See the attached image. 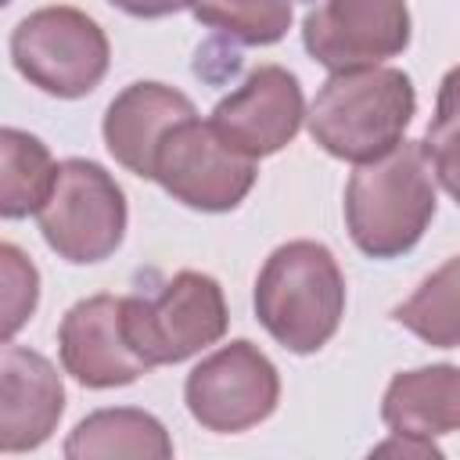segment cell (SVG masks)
<instances>
[{"instance_id":"obj_1","label":"cell","mask_w":460,"mask_h":460,"mask_svg":"<svg viewBox=\"0 0 460 460\" xmlns=\"http://www.w3.org/2000/svg\"><path fill=\"white\" fill-rule=\"evenodd\" d=\"M417 115V90L402 68L374 65L331 72L316 90L305 126L309 137L341 162L363 165L406 140Z\"/></svg>"},{"instance_id":"obj_2","label":"cell","mask_w":460,"mask_h":460,"mask_svg":"<svg viewBox=\"0 0 460 460\" xmlns=\"http://www.w3.org/2000/svg\"><path fill=\"white\" fill-rule=\"evenodd\" d=\"M435 169L420 140L356 165L345 183V226L367 259L406 255L435 219Z\"/></svg>"},{"instance_id":"obj_3","label":"cell","mask_w":460,"mask_h":460,"mask_svg":"<svg viewBox=\"0 0 460 460\" xmlns=\"http://www.w3.org/2000/svg\"><path fill=\"white\" fill-rule=\"evenodd\" d=\"M255 320L288 352H320L345 316V273L320 241H288L255 277Z\"/></svg>"},{"instance_id":"obj_4","label":"cell","mask_w":460,"mask_h":460,"mask_svg":"<svg viewBox=\"0 0 460 460\" xmlns=\"http://www.w3.org/2000/svg\"><path fill=\"white\" fill-rule=\"evenodd\" d=\"M11 61L29 86L75 101L101 86L111 65L104 29L79 7L54 4L25 14L11 32Z\"/></svg>"},{"instance_id":"obj_5","label":"cell","mask_w":460,"mask_h":460,"mask_svg":"<svg viewBox=\"0 0 460 460\" xmlns=\"http://www.w3.org/2000/svg\"><path fill=\"white\" fill-rule=\"evenodd\" d=\"M126 194L115 176L90 158L58 162L54 187L36 212L40 234L72 266L104 262L126 237Z\"/></svg>"},{"instance_id":"obj_6","label":"cell","mask_w":460,"mask_h":460,"mask_svg":"<svg viewBox=\"0 0 460 460\" xmlns=\"http://www.w3.org/2000/svg\"><path fill=\"white\" fill-rule=\"evenodd\" d=\"M230 309L216 277L180 270L158 295H126V334L147 367L183 363L226 334Z\"/></svg>"},{"instance_id":"obj_7","label":"cell","mask_w":460,"mask_h":460,"mask_svg":"<svg viewBox=\"0 0 460 460\" xmlns=\"http://www.w3.org/2000/svg\"><path fill=\"white\" fill-rule=\"evenodd\" d=\"M190 417L216 435H241L262 424L280 402V374L273 359L248 338H234L208 352L183 381Z\"/></svg>"},{"instance_id":"obj_8","label":"cell","mask_w":460,"mask_h":460,"mask_svg":"<svg viewBox=\"0 0 460 460\" xmlns=\"http://www.w3.org/2000/svg\"><path fill=\"white\" fill-rule=\"evenodd\" d=\"M255 176V158L226 144L212 122L190 115L162 140L151 180H158L172 201L194 212H230L248 198Z\"/></svg>"},{"instance_id":"obj_9","label":"cell","mask_w":460,"mask_h":460,"mask_svg":"<svg viewBox=\"0 0 460 460\" xmlns=\"http://www.w3.org/2000/svg\"><path fill=\"white\" fill-rule=\"evenodd\" d=\"M302 43L331 72L374 68L410 47V7L406 0H316Z\"/></svg>"},{"instance_id":"obj_10","label":"cell","mask_w":460,"mask_h":460,"mask_svg":"<svg viewBox=\"0 0 460 460\" xmlns=\"http://www.w3.org/2000/svg\"><path fill=\"white\" fill-rule=\"evenodd\" d=\"M305 97L295 72L284 65H259L230 90L208 115L226 144L248 158H266L288 147L305 122Z\"/></svg>"},{"instance_id":"obj_11","label":"cell","mask_w":460,"mask_h":460,"mask_svg":"<svg viewBox=\"0 0 460 460\" xmlns=\"http://www.w3.org/2000/svg\"><path fill=\"white\" fill-rule=\"evenodd\" d=\"M58 352L65 374H72L83 388H122L151 370L129 345L126 298L119 295L79 298L61 316Z\"/></svg>"},{"instance_id":"obj_12","label":"cell","mask_w":460,"mask_h":460,"mask_svg":"<svg viewBox=\"0 0 460 460\" xmlns=\"http://www.w3.org/2000/svg\"><path fill=\"white\" fill-rule=\"evenodd\" d=\"M65 413V385L54 363L25 345L0 349V453L43 446Z\"/></svg>"},{"instance_id":"obj_13","label":"cell","mask_w":460,"mask_h":460,"mask_svg":"<svg viewBox=\"0 0 460 460\" xmlns=\"http://www.w3.org/2000/svg\"><path fill=\"white\" fill-rule=\"evenodd\" d=\"M190 115H198V108L176 86H165L155 79L129 83L122 93L111 97V104L104 111V122H101L104 147L126 172L151 180L155 155H158L162 140L169 137V129L176 122H183Z\"/></svg>"},{"instance_id":"obj_14","label":"cell","mask_w":460,"mask_h":460,"mask_svg":"<svg viewBox=\"0 0 460 460\" xmlns=\"http://www.w3.org/2000/svg\"><path fill=\"white\" fill-rule=\"evenodd\" d=\"M381 420L392 435L428 442L460 431V367L431 363L395 374L381 395Z\"/></svg>"},{"instance_id":"obj_15","label":"cell","mask_w":460,"mask_h":460,"mask_svg":"<svg viewBox=\"0 0 460 460\" xmlns=\"http://www.w3.org/2000/svg\"><path fill=\"white\" fill-rule=\"evenodd\" d=\"M68 460H93V456H144V460H169L172 438L165 424L137 406H111L86 413L72 435L65 438Z\"/></svg>"},{"instance_id":"obj_16","label":"cell","mask_w":460,"mask_h":460,"mask_svg":"<svg viewBox=\"0 0 460 460\" xmlns=\"http://www.w3.org/2000/svg\"><path fill=\"white\" fill-rule=\"evenodd\" d=\"M54 176H58V162L50 158L40 137L14 126L0 129V216L4 219L36 216L54 187Z\"/></svg>"},{"instance_id":"obj_17","label":"cell","mask_w":460,"mask_h":460,"mask_svg":"<svg viewBox=\"0 0 460 460\" xmlns=\"http://www.w3.org/2000/svg\"><path fill=\"white\" fill-rule=\"evenodd\" d=\"M392 320L435 349H460V255L428 273L413 295L392 309Z\"/></svg>"},{"instance_id":"obj_18","label":"cell","mask_w":460,"mask_h":460,"mask_svg":"<svg viewBox=\"0 0 460 460\" xmlns=\"http://www.w3.org/2000/svg\"><path fill=\"white\" fill-rule=\"evenodd\" d=\"M190 14L248 47H270L291 29V0H190Z\"/></svg>"},{"instance_id":"obj_19","label":"cell","mask_w":460,"mask_h":460,"mask_svg":"<svg viewBox=\"0 0 460 460\" xmlns=\"http://www.w3.org/2000/svg\"><path fill=\"white\" fill-rule=\"evenodd\" d=\"M420 144L428 151L435 180L460 205V65H453L442 75L438 97H435V115H431Z\"/></svg>"},{"instance_id":"obj_20","label":"cell","mask_w":460,"mask_h":460,"mask_svg":"<svg viewBox=\"0 0 460 460\" xmlns=\"http://www.w3.org/2000/svg\"><path fill=\"white\" fill-rule=\"evenodd\" d=\"M0 277H4V341H11L40 302V273L25 252L11 241L0 244Z\"/></svg>"},{"instance_id":"obj_21","label":"cell","mask_w":460,"mask_h":460,"mask_svg":"<svg viewBox=\"0 0 460 460\" xmlns=\"http://www.w3.org/2000/svg\"><path fill=\"white\" fill-rule=\"evenodd\" d=\"M370 453H377V456H420V460H438L442 456V449L435 446V442H428V438H413V435H392L388 442H381V446H374Z\"/></svg>"},{"instance_id":"obj_22","label":"cell","mask_w":460,"mask_h":460,"mask_svg":"<svg viewBox=\"0 0 460 460\" xmlns=\"http://www.w3.org/2000/svg\"><path fill=\"white\" fill-rule=\"evenodd\" d=\"M108 4L133 14V18H165V14L190 7V0H108Z\"/></svg>"}]
</instances>
